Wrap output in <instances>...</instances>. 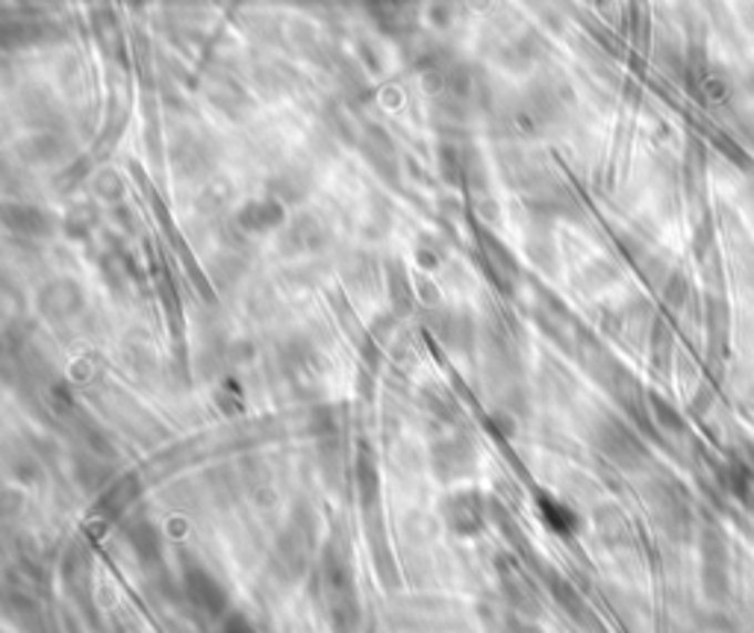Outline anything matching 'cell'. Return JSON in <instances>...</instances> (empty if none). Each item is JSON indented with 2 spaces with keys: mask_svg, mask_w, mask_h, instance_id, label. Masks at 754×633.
<instances>
[{
  "mask_svg": "<svg viewBox=\"0 0 754 633\" xmlns=\"http://www.w3.org/2000/svg\"><path fill=\"white\" fill-rule=\"evenodd\" d=\"M316 595L328 613L333 633H363V608L357 592V572L339 542H328L316 563Z\"/></svg>",
  "mask_w": 754,
  "mask_h": 633,
  "instance_id": "obj_1",
  "label": "cell"
},
{
  "mask_svg": "<svg viewBox=\"0 0 754 633\" xmlns=\"http://www.w3.org/2000/svg\"><path fill=\"white\" fill-rule=\"evenodd\" d=\"M316 533H319V521H316L312 507L296 504L271 548V572L278 581L298 583L310 572L312 554H316Z\"/></svg>",
  "mask_w": 754,
  "mask_h": 633,
  "instance_id": "obj_2",
  "label": "cell"
},
{
  "mask_svg": "<svg viewBox=\"0 0 754 633\" xmlns=\"http://www.w3.org/2000/svg\"><path fill=\"white\" fill-rule=\"evenodd\" d=\"M440 519L457 539L484 537L489 528V501L481 489H472V486L452 489L440 501Z\"/></svg>",
  "mask_w": 754,
  "mask_h": 633,
  "instance_id": "obj_3",
  "label": "cell"
},
{
  "mask_svg": "<svg viewBox=\"0 0 754 633\" xmlns=\"http://www.w3.org/2000/svg\"><path fill=\"white\" fill-rule=\"evenodd\" d=\"M180 587L195 613H200L204 619L227 616V610H230V592H227L225 583L218 581V574L209 572L204 563L192 560V563L183 565Z\"/></svg>",
  "mask_w": 754,
  "mask_h": 633,
  "instance_id": "obj_4",
  "label": "cell"
},
{
  "mask_svg": "<svg viewBox=\"0 0 754 633\" xmlns=\"http://www.w3.org/2000/svg\"><path fill=\"white\" fill-rule=\"evenodd\" d=\"M427 466L436 480L443 484H459L477 471V445L466 434L440 436L427 448Z\"/></svg>",
  "mask_w": 754,
  "mask_h": 633,
  "instance_id": "obj_5",
  "label": "cell"
},
{
  "mask_svg": "<svg viewBox=\"0 0 754 633\" xmlns=\"http://www.w3.org/2000/svg\"><path fill=\"white\" fill-rule=\"evenodd\" d=\"M592 445L605 454L607 460H613L619 469H640L649 452L640 443V436L633 434L631 427L613 416H605L592 427Z\"/></svg>",
  "mask_w": 754,
  "mask_h": 633,
  "instance_id": "obj_6",
  "label": "cell"
},
{
  "mask_svg": "<svg viewBox=\"0 0 754 633\" xmlns=\"http://www.w3.org/2000/svg\"><path fill=\"white\" fill-rule=\"evenodd\" d=\"M83 310V289L74 280H53L39 292V313L51 321H62Z\"/></svg>",
  "mask_w": 754,
  "mask_h": 633,
  "instance_id": "obj_7",
  "label": "cell"
},
{
  "mask_svg": "<svg viewBox=\"0 0 754 633\" xmlns=\"http://www.w3.org/2000/svg\"><path fill=\"white\" fill-rule=\"evenodd\" d=\"M124 542H127L131 554L136 557V560L145 565V569H148V565L159 563V560H163V554H165L163 530L156 528L151 519H145V516L133 519L131 525L124 528Z\"/></svg>",
  "mask_w": 754,
  "mask_h": 633,
  "instance_id": "obj_8",
  "label": "cell"
},
{
  "mask_svg": "<svg viewBox=\"0 0 754 633\" xmlns=\"http://www.w3.org/2000/svg\"><path fill=\"white\" fill-rule=\"evenodd\" d=\"M354 480H357V498L363 504L365 512L374 510V504L381 501V471H378V457L369 445L357 452L354 463Z\"/></svg>",
  "mask_w": 754,
  "mask_h": 633,
  "instance_id": "obj_9",
  "label": "cell"
},
{
  "mask_svg": "<svg viewBox=\"0 0 754 633\" xmlns=\"http://www.w3.org/2000/svg\"><path fill=\"white\" fill-rule=\"evenodd\" d=\"M280 372L287 374V381L296 386V390H303V386H312V377H316V356H312L310 347H283V354H280Z\"/></svg>",
  "mask_w": 754,
  "mask_h": 633,
  "instance_id": "obj_10",
  "label": "cell"
},
{
  "mask_svg": "<svg viewBox=\"0 0 754 633\" xmlns=\"http://www.w3.org/2000/svg\"><path fill=\"white\" fill-rule=\"evenodd\" d=\"M239 225L251 234H269V230L283 225V207L275 200H251L239 212Z\"/></svg>",
  "mask_w": 754,
  "mask_h": 633,
  "instance_id": "obj_11",
  "label": "cell"
},
{
  "mask_svg": "<svg viewBox=\"0 0 754 633\" xmlns=\"http://www.w3.org/2000/svg\"><path fill=\"white\" fill-rule=\"evenodd\" d=\"M7 221L12 230H18V234H24V236H44L53 230L51 216H44L42 209H35V207H16V209L9 207Z\"/></svg>",
  "mask_w": 754,
  "mask_h": 633,
  "instance_id": "obj_12",
  "label": "cell"
},
{
  "mask_svg": "<svg viewBox=\"0 0 754 633\" xmlns=\"http://www.w3.org/2000/svg\"><path fill=\"white\" fill-rule=\"evenodd\" d=\"M133 498H136V480H133V477H124L122 484H113L104 492V498H101V512L113 519V516L124 512L127 504H133Z\"/></svg>",
  "mask_w": 754,
  "mask_h": 633,
  "instance_id": "obj_13",
  "label": "cell"
},
{
  "mask_svg": "<svg viewBox=\"0 0 754 633\" xmlns=\"http://www.w3.org/2000/svg\"><path fill=\"white\" fill-rule=\"evenodd\" d=\"M551 592H555V599L560 601V608L564 610H569L575 619H581V613H583V601H581V595L572 590V583H566V581H555L551 583Z\"/></svg>",
  "mask_w": 754,
  "mask_h": 633,
  "instance_id": "obj_14",
  "label": "cell"
},
{
  "mask_svg": "<svg viewBox=\"0 0 754 633\" xmlns=\"http://www.w3.org/2000/svg\"><path fill=\"white\" fill-rule=\"evenodd\" d=\"M498 633H543V627H537L534 622H528V619L516 616V613H510V616L504 619L502 622V631Z\"/></svg>",
  "mask_w": 754,
  "mask_h": 633,
  "instance_id": "obj_15",
  "label": "cell"
},
{
  "mask_svg": "<svg viewBox=\"0 0 754 633\" xmlns=\"http://www.w3.org/2000/svg\"><path fill=\"white\" fill-rule=\"evenodd\" d=\"M218 633H260V631H257V627H254L248 619L236 613V616L225 619V625H221V631H218Z\"/></svg>",
  "mask_w": 754,
  "mask_h": 633,
  "instance_id": "obj_16",
  "label": "cell"
}]
</instances>
